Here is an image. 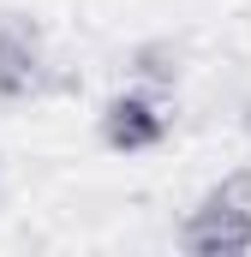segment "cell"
I'll return each mask as SVG.
<instances>
[{
  "mask_svg": "<svg viewBox=\"0 0 251 257\" xmlns=\"http://www.w3.org/2000/svg\"><path fill=\"white\" fill-rule=\"evenodd\" d=\"M186 257H245L251 251V168L221 174L180 221Z\"/></svg>",
  "mask_w": 251,
  "mask_h": 257,
  "instance_id": "obj_1",
  "label": "cell"
},
{
  "mask_svg": "<svg viewBox=\"0 0 251 257\" xmlns=\"http://www.w3.org/2000/svg\"><path fill=\"white\" fill-rule=\"evenodd\" d=\"M168 132H174L168 96L162 90H144V84H126L120 96H108L102 114H96V138L114 156H150V150L168 144Z\"/></svg>",
  "mask_w": 251,
  "mask_h": 257,
  "instance_id": "obj_2",
  "label": "cell"
},
{
  "mask_svg": "<svg viewBox=\"0 0 251 257\" xmlns=\"http://www.w3.org/2000/svg\"><path fill=\"white\" fill-rule=\"evenodd\" d=\"M48 90V42L30 12H0V102H30Z\"/></svg>",
  "mask_w": 251,
  "mask_h": 257,
  "instance_id": "obj_3",
  "label": "cell"
},
{
  "mask_svg": "<svg viewBox=\"0 0 251 257\" xmlns=\"http://www.w3.org/2000/svg\"><path fill=\"white\" fill-rule=\"evenodd\" d=\"M126 72H132V84L174 96V90H180V78H186V54H180L174 42H138V48L126 54Z\"/></svg>",
  "mask_w": 251,
  "mask_h": 257,
  "instance_id": "obj_4",
  "label": "cell"
},
{
  "mask_svg": "<svg viewBox=\"0 0 251 257\" xmlns=\"http://www.w3.org/2000/svg\"><path fill=\"white\" fill-rule=\"evenodd\" d=\"M239 126H245V138H251V96H245V114H239Z\"/></svg>",
  "mask_w": 251,
  "mask_h": 257,
  "instance_id": "obj_5",
  "label": "cell"
}]
</instances>
